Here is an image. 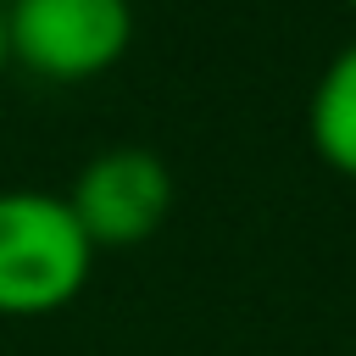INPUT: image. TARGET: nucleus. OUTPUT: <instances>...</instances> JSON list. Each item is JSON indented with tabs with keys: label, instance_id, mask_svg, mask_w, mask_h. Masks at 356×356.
Returning <instances> with one entry per match:
<instances>
[{
	"label": "nucleus",
	"instance_id": "1",
	"mask_svg": "<svg viewBox=\"0 0 356 356\" xmlns=\"http://www.w3.org/2000/svg\"><path fill=\"white\" fill-rule=\"evenodd\" d=\"M95 245L67 195L0 189V317H44L78 300Z\"/></svg>",
	"mask_w": 356,
	"mask_h": 356
},
{
	"label": "nucleus",
	"instance_id": "7",
	"mask_svg": "<svg viewBox=\"0 0 356 356\" xmlns=\"http://www.w3.org/2000/svg\"><path fill=\"white\" fill-rule=\"evenodd\" d=\"M0 6H6V0H0Z\"/></svg>",
	"mask_w": 356,
	"mask_h": 356
},
{
	"label": "nucleus",
	"instance_id": "2",
	"mask_svg": "<svg viewBox=\"0 0 356 356\" xmlns=\"http://www.w3.org/2000/svg\"><path fill=\"white\" fill-rule=\"evenodd\" d=\"M6 44L39 78H100L134 44V0H6Z\"/></svg>",
	"mask_w": 356,
	"mask_h": 356
},
{
	"label": "nucleus",
	"instance_id": "4",
	"mask_svg": "<svg viewBox=\"0 0 356 356\" xmlns=\"http://www.w3.org/2000/svg\"><path fill=\"white\" fill-rule=\"evenodd\" d=\"M306 134H312V150L356 178V39L334 50V61L323 67L312 100H306Z\"/></svg>",
	"mask_w": 356,
	"mask_h": 356
},
{
	"label": "nucleus",
	"instance_id": "5",
	"mask_svg": "<svg viewBox=\"0 0 356 356\" xmlns=\"http://www.w3.org/2000/svg\"><path fill=\"white\" fill-rule=\"evenodd\" d=\"M6 61H11V44H6V6H0V72H6Z\"/></svg>",
	"mask_w": 356,
	"mask_h": 356
},
{
	"label": "nucleus",
	"instance_id": "6",
	"mask_svg": "<svg viewBox=\"0 0 356 356\" xmlns=\"http://www.w3.org/2000/svg\"><path fill=\"white\" fill-rule=\"evenodd\" d=\"M350 6H356V0H350Z\"/></svg>",
	"mask_w": 356,
	"mask_h": 356
},
{
	"label": "nucleus",
	"instance_id": "3",
	"mask_svg": "<svg viewBox=\"0 0 356 356\" xmlns=\"http://www.w3.org/2000/svg\"><path fill=\"white\" fill-rule=\"evenodd\" d=\"M172 167L145 145H111L72 172L67 206L89 245H139L172 217Z\"/></svg>",
	"mask_w": 356,
	"mask_h": 356
}]
</instances>
